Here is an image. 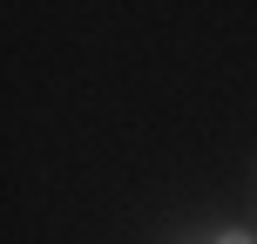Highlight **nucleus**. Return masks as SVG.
<instances>
[{
    "label": "nucleus",
    "instance_id": "nucleus-1",
    "mask_svg": "<svg viewBox=\"0 0 257 244\" xmlns=\"http://www.w3.org/2000/svg\"><path fill=\"white\" fill-rule=\"evenodd\" d=\"M217 244H257V237H244V231H223V237H217Z\"/></svg>",
    "mask_w": 257,
    "mask_h": 244
}]
</instances>
